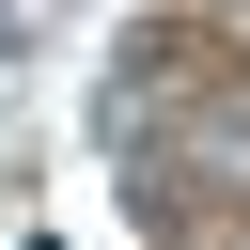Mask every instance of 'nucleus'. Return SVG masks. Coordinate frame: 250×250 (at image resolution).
Listing matches in <instances>:
<instances>
[{
    "mask_svg": "<svg viewBox=\"0 0 250 250\" xmlns=\"http://www.w3.org/2000/svg\"><path fill=\"white\" fill-rule=\"evenodd\" d=\"M0 16H16V0H0Z\"/></svg>",
    "mask_w": 250,
    "mask_h": 250,
    "instance_id": "nucleus-2",
    "label": "nucleus"
},
{
    "mask_svg": "<svg viewBox=\"0 0 250 250\" xmlns=\"http://www.w3.org/2000/svg\"><path fill=\"white\" fill-rule=\"evenodd\" d=\"M234 156H250V94H234Z\"/></svg>",
    "mask_w": 250,
    "mask_h": 250,
    "instance_id": "nucleus-1",
    "label": "nucleus"
}]
</instances>
